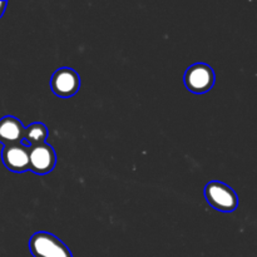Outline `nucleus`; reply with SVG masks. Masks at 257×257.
Wrapping results in <instances>:
<instances>
[{"instance_id":"obj_9","label":"nucleus","mask_w":257,"mask_h":257,"mask_svg":"<svg viewBox=\"0 0 257 257\" xmlns=\"http://www.w3.org/2000/svg\"><path fill=\"white\" fill-rule=\"evenodd\" d=\"M8 3L7 2H0V18H2V15L4 14V10L5 8H7Z\"/></svg>"},{"instance_id":"obj_7","label":"nucleus","mask_w":257,"mask_h":257,"mask_svg":"<svg viewBox=\"0 0 257 257\" xmlns=\"http://www.w3.org/2000/svg\"><path fill=\"white\" fill-rule=\"evenodd\" d=\"M24 137V127L18 118L5 115L0 119V143L5 146L20 145Z\"/></svg>"},{"instance_id":"obj_5","label":"nucleus","mask_w":257,"mask_h":257,"mask_svg":"<svg viewBox=\"0 0 257 257\" xmlns=\"http://www.w3.org/2000/svg\"><path fill=\"white\" fill-rule=\"evenodd\" d=\"M29 163L30 171L37 175H47L53 171L57 163V156L52 146L48 143L29 147Z\"/></svg>"},{"instance_id":"obj_8","label":"nucleus","mask_w":257,"mask_h":257,"mask_svg":"<svg viewBox=\"0 0 257 257\" xmlns=\"http://www.w3.org/2000/svg\"><path fill=\"white\" fill-rule=\"evenodd\" d=\"M48 138V128L43 123H33L24 128V137H23V145L24 146H38L45 143Z\"/></svg>"},{"instance_id":"obj_4","label":"nucleus","mask_w":257,"mask_h":257,"mask_svg":"<svg viewBox=\"0 0 257 257\" xmlns=\"http://www.w3.org/2000/svg\"><path fill=\"white\" fill-rule=\"evenodd\" d=\"M50 87L54 94L62 98H69L79 90L80 78L72 68H60L55 70L50 79Z\"/></svg>"},{"instance_id":"obj_6","label":"nucleus","mask_w":257,"mask_h":257,"mask_svg":"<svg viewBox=\"0 0 257 257\" xmlns=\"http://www.w3.org/2000/svg\"><path fill=\"white\" fill-rule=\"evenodd\" d=\"M3 163L12 172L23 173L30 170L29 147L20 145L5 146L2 152Z\"/></svg>"},{"instance_id":"obj_3","label":"nucleus","mask_w":257,"mask_h":257,"mask_svg":"<svg viewBox=\"0 0 257 257\" xmlns=\"http://www.w3.org/2000/svg\"><path fill=\"white\" fill-rule=\"evenodd\" d=\"M183 80L188 90L196 94H202L208 92L215 84V72L210 65L196 63L186 70Z\"/></svg>"},{"instance_id":"obj_1","label":"nucleus","mask_w":257,"mask_h":257,"mask_svg":"<svg viewBox=\"0 0 257 257\" xmlns=\"http://www.w3.org/2000/svg\"><path fill=\"white\" fill-rule=\"evenodd\" d=\"M30 252L34 257H73L69 247L49 232H37L30 237Z\"/></svg>"},{"instance_id":"obj_2","label":"nucleus","mask_w":257,"mask_h":257,"mask_svg":"<svg viewBox=\"0 0 257 257\" xmlns=\"http://www.w3.org/2000/svg\"><path fill=\"white\" fill-rule=\"evenodd\" d=\"M205 197L207 202L221 212H232L238 206V197L230 186L211 181L205 187Z\"/></svg>"}]
</instances>
